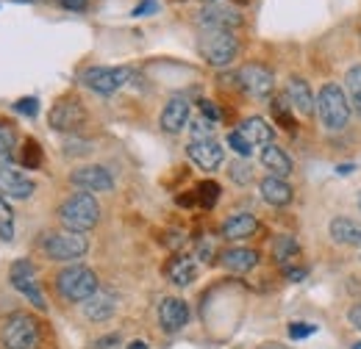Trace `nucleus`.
Returning a JSON list of instances; mask_svg holds the SVG:
<instances>
[{
    "mask_svg": "<svg viewBox=\"0 0 361 349\" xmlns=\"http://www.w3.org/2000/svg\"><path fill=\"white\" fill-rule=\"evenodd\" d=\"M0 347L3 349H39L42 347V324L31 313H11L0 324Z\"/></svg>",
    "mask_w": 361,
    "mask_h": 349,
    "instance_id": "f257e3e1",
    "label": "nucleus"
},
{
    "mask_svg": "<svg viewBox=\"0 0 361 349\" xmlns=\"http://www.w3.org/2000/svg\"><path fill=\"white\" fill-rule=\"evenodd\" d=\"M97 219H100V205H97V200L92 197L90 191L70 194L59 205V222L64 224V230L87 233V230H92L97 224Z\"/></svg>",
    "mask_w": 361,
    "mask_h": 349,
    "instance_id": "f03ea898",
    "label": "nucleus"
},
{
    "mask_svg": "<svg viewBox=\"0 0 361 349\" xmlns=\"http://www.w3.org/2000/svg\"><path fill=\"white\" fill-rule=\"evenodd\" d=\"M97 288H100L97 274L92 272L90 266L73 263V266H64V269L56 274V291H59L67 303H87Z\"/></svg>",
    "mask_w": 361,
    "mask_h": 349,
    "instance_id": "7ed1b4c3",
    "label": "nucleus"
},
{
    "mask_svg": "<svg viewBox=\"0 0 361 349\" xmlns=\"http://www.w3.org/2000/svg\"><path fill=\"white\" fill-rule=\"evenodd\" d=\"M317 114L328 131H342L350 120V106L339 84H325L317 94Z\"/></svg>",
    "mask_w": 361,
    "mask_h": 349,
    "instance_id": "20e7f679",
    "label": "nucleus"
},
{
    "mask_svg": "<svg viewBox=\"0 0 361 349\" xmlns=\"http://www.w3.org/2000/svg\"><path fill=\"white\" fill-rule=\"evenodd\" d=\"M39 247L50 261H78L87 255L90 241L84 239V233H73V230H53L42 233Z\"/></svg>",
    "mask_w": 361,
    "mask_h": 349,
    "instance_id": "39448f33",
    "label": "nucleus"
},
{
    "mask_svg": "<svg viewBox=\"0 0 361 349\" xmlns=\"http://www.w3.org/2000/svg\"><path fill=\"white\" fill-rule=\"evenodd\" d=\"M197 53L212 67H228L239 56V39L231 31H200Z\"/></svg>",
    "mask_w": 361,
    "mask_h": 349,
    "instance_id": "423d86ee",
    "label": "nucleus"
},
{
    "mask_svg": "<svg viewBox=\"0 0 361 349\" xmlns=\"http://www.w3.org/2000/svg\"><path fill=\"white\" fill-rule=\"evenodd\" d=\"M131 67H87L81 72V84L92 89L94 94H114L131 81Z\"/></svg>",
    "mask_w": 361,
    "mask_h": 349,
    "instance_id": "0eeeda50",
    "label": "nucleus"
},
{
    "mask_svg": "<svg viewBox=\"0 0 361 349\" xmlns=\"http://www.w3.org/2000/svg\"><path fill=\"white\" fill-rule=\"evenodd\" d=\"M8 280H11L14 291H20V294L37 307V310H47V303H45V297H42V288H39V283H37V266L28 261V258H20V261L11 263V269H8Z\"/></svg>",
    "mask_w": 361,
    "mask_h": 349,
    "instance_id": "6e6552de",
    "label": "nucleus"
},
{
    "mask_svg": "<svg viewBox=\"0 0 361 349\" xmlns=\"http://www.w3.org/2000/svg\"><path fill=\"white\" fill-rule=\"evenodd\" d=\"M197 25H200L203 31H231V34H233V28L242 25V14H239L233 6L223 3V0L206 3V6L197 11Z\"/></svg>",
    "mask_w": 361,
    "mask_h": 349,
    "instance_id": "1a4fd4ad",
    "label": "nucleus"
},
{
    "mask_svg": "<svg viewBox=\"0 0 361 349\" xmlns=\"http://www.w3.org/2000/svg\"><path fill=\"white\" fill-rule=\"evenodd\" d=\"M50 128L59 133H73L78 131L84 122H87V111L81 106V100L75 97H61L53 108H50Z\"/></svg>",
    "mask_w": 361,
    "mask_h": 349,
    "instance_id": "9d476101",
    "label": "nucleus"
},
{
    "mask_svg": "<svg viewBox=\"0 0 361 349\" xmlns=\"http://www.w3.org/2000/svg\"><path fill=\"white\" fill-rule=\"evenodd\" d=\"M236 81H239L242 91H247L250 97H270L275 89V75L264 64H245L236 72Z\"/></svg>",
    "mask_w": 361,
    "mask_h": 349,
    "instance_id": "9b49d317",
    "label": "nucleus"
},
{
    "mask_svg": "<svg viewBox=\"0 0 361 349\" xmlns=\"http://www.w3.org/2000/svg\"><path fill=\"white\" fill-rule=\"evenodd\" d=\"M186 156H189L203 172H214V170L223 164L226 150H223V144L214 141V139H192L189 147H186Z\"/></svg>",
    "mask_w": 361,
    "mask_h": 349,
    "instance_id": "f8f14e48",
    "label": "nucleus"
},
{
    "mask_svg": "<svg viewBox=\"0 0 361 349\" xmlns=\"http://www.w3.org/2000/svg\"><path fill=\"white\" fill-rule=\"evenodd\" d=\"M34 191H37V183L28 174H23L8 164H0V194L6 200H28L34 197Z\"/></svg>",
    "mask_w": 361,
    "mask_h": 349,
    "instance_id": "ddd939ff",
    "label": "nucleus"
},
{
    "mask_svg": "<svg viewBox=\"0 0 361 349\" xmlns=\"http://www.w3.org/2000/svg\"><path fill=\"white\" fill-rule=\"evenodd\" d=\"M70 183L75 186V189H81V191H111L114 189V177L111 172L106 170V167H97V164H92V167H78L75 172L70 174Z\"/></svg>",
    "mask_w": 361,
    "mask_h": 349,
    "instance_id": "4468645a",
    "label": "nucleus"
},
{
    "mask_svg": "<svg viewBox=\"0 0 361 349\" xmlns=\"http://www.w3.org/2000/svg\"><path fill=\"white\" fill-rule=\"evenodd\" d=\"M189 322V305L178 297H167L159 305V324L164 333H178Z\"/></svg>",
    "mask_w": 361,
    "mask_h": 349,
    "instance_id": "2eb2a0df",
    "label": "nucleus"
},
{
    "mask_svg": "<svg viewBox=\"0 0 361 349\" xmlns=\"http://www.w3.org/2000/svg\"><path fill=\"white\" fill-rule=\"evenodd\" d=\"M286 100L303 117H312L317 111V97L312 94V87L303 78H289V84H286Z\"/></svg>",
    "mask_w": 361,
    "mask_h": 349,
    "instance_id": "dca6fc26",
    "label": "nucleus"
},
{
    "mask_svg": "<svg viewBox=\"0 0 361 349\" xmlns=\"http://www.w3.org/2000/svg\"><path fill=\"white\" fill-rule=\"evenodd\" d=\"M159 122H161V131L164 133H180L186 128V122H189V100H186V97H173V100H167V106H164Z\"/></svg>",
    "mask_w": 361,
    "mask_h": 349,
    "instance_id": "f3484780",
    "label": "nucleus"
},
{
    "mask_svg": "<svg viewBox=\"0 0 361 349\" xmlns=\"http://www.w3.org/2000/svg\"><path fill=\"white\" fill-rule=\"evenodd\" d=\"M117 310V294L114 291H106V288H97L90 300L84 303V316L90 322H106L111 319Z\"/></svg>",
    "mask_w": 361,
    "mask_h": 349,
    "instance_id": "a211bd4d",
    "label": "nucleus"
},
{
    "mask_svg": "<svg viewBox=\"0 0 361 349\" xmlns=\"http://www.w3.org/2000/svg\"><path fill=\"white\" fill-rule=\"evenodd\" d=\"M259 191H262V200L267 203V205H272V208H283V205H289L292 203V186L283 180V177H275V174H270V177H264L262 183H259Z\"/></svg>",
    "mask_w": 361,
    "mask_h": 349,
    "instance_id": "6ab92c4d",
    "label": "nucleus"
},
{
    "mask_svg": "<svg viewBox=\"0 0 361 349\" xmlns=\"http://www.w3.org/2000/svg\"><path fill=\"white\" fill-rule=\"evenodd\" d=\"M220 263L233 274H245V272L259 266V253L250 250V247H231L220 255Z\"/></svg>",
    "mask_w": 361,
    "mask_h": 349,
    "instance_id": "aec40b11",
    "label": "nucleus"
},
{
    "mask_svg": "<svg viewBox=\"0 0 361 349\" xmlns=\"http://www.w3.org/2000/svg\"><path fill=\"white\" fill-rule=\"evenodd\" d=\"M259 230V219L253 214H233L223 222V236L228 241H236V239H247Z\"/></svg>",
    "mask_w": 361,
    "mask_h": 349,
    "instance_id": "412c9836",
    "label": "nucleus"
},
{
    "mask_svg": "<svg viewBox=\"0 0 361 349\" xmlns=\"http://www.w3.org/2000/svg\"><path fill=\"white\" fill-rule=\"evenodd\" d=\"M331 236H334L336 244L356 247V244H361V222H356V219L350 217H336L331 222Z\"/></svg>",
    "mask_w": 361,
    "mask_h": 349,
    "instance_id": "4be33fe9",
    "label": "nucleus"
},
{
    "mask_svg": "<svg viewBox=\"0 0 361 349\" xmlns=\"http://www.w3.org/2000/svg\"><path fill=\"white\" fill-rule=\"evenodd\" d=\"M262 164H264L275 177L292 174V158H289L278 144H264V147H262Z\"/></svg>",
    "mask_w": 361,
    "mask_h": 349,
    "instance_id": "5701e85b",
    "label": "nucleus"
},
{
    "mask_svg": "<svg viewBox=\"0 0 361 349\" xmlns=\"http://www.w3.org/2000/svg\"><path fill=\"white\" fill-rule=\"evenodd\" d=\"M236 131L242 133L253 147H264V144H272V128L262 120V117H247Z\"/></svg>",
    "mask_w": 361,
    "mask_h": 349,
    "instance_id": "b1692460",
    "label": "nucleus"
},
{
    "mask_svg": "<svg viewBox=\"0 0 361 349\" xmlns=\"http://www.w3.org/2000/svg\"><path fill=\"white\" fill-rule=\"evenodd\" d=\"M167 277L176 283V286H189V283H195V277H197V263L195 258H189V255H178V258H173L170 266H167Z\"/></svg>",
    "mask_w": 361,
    "mask_h": 349,
    "instance_id": "393cba45",
    "label": "nucleus"
},
{
    "mask_svg": "<svg viewBox=\"0 0 361 349\" xmlns=\"http://www.w3.org/2000/svg\"><path fill=\"white\" fill-rule=\"evenodd\" d=\"M298 255H300V244H298L292 236H275V239H272V258L278 263L289 266Z\"/></svg>",
    "mask_w": 361,
    "mask_h": 349,
    "instance_id": "a878e982",
    "label": "nucleus"
},
{
    "mask_svg": "<svg viewBox=\"0 0 361 349\" xmlns=\"http://www.w3.org/2000/svg\"><path fill=\"white\" fill-rule=\"evenodd\" d=\"M45 161V153H42V144L37 139H25L23 141V150H20V164L25 170H39Z\"/></svg>",
    "mask_w": 361,
    "mask_h": 349,
    "instance_id": "bb28decb",
    "label": "nucleus"
},
{
    "mask_svg": "<svg viewBox=\"0 0 361 349\" xmlns=\"http://www.w3.org/2000/svg\"><path fill=\"white\" fill-rule=\"evenodd\" d=\"M220 194H223V189H220L217 180H200L197 189H195V197H197L200 208H214L220 203Z\"/></svg>",
    "mask_w": 361,
    "mask_h": 349,
    "instance_id": "cd10ccee",
    "label": "nucleus"
},
{
    "mask_svg": "<svg viewBox=\"0 0 361 349\" xmlns=\"http://www.w3.org/2000/svg\"><path fill=\"white\" fill-rule=\"evenodd\" d=\"M270 111L281 128H286V131H295V128H298V122H295V117H292V106H289L286 97H275L270 106Z\"/></svg>",
    "mask_w": 361,
    "mask_h": 349,
    "instance_id": "c85d7f7f",
    "label": "nucleus"
},
{
    "mask_svg": "<svg viewBox=\"0 0 361 349\" xmlns=\"http://www.w3.org/2000/svg\"><path fill=\"white\" fill-rule=\"evenodd\" d=\"M11 239H14V211L8 200L0 194V241H11Z\"/></svg>",
    "mask_w": 361,
    "mask_h": 349,
    "instance_id": "c756f323",
    "label": "nucleus"
},
{
    "mask_svg": "<svg viewBox=\"0 0 361 349\" xmlns=\"http://www.w3.org/2000/svg\"><path fill=\"white\" fill-rule=\"evenodd\" d=\"M14 147H17V131H14V125L0 120V158H11Z\"/></svg>",
    "mask_w": 361,
    "mask_h": 349,
    "instance_id": "7c9ffc66",
    "label": "nucleus"
},
{
    "mask_svg": "<svg viewBox=\"0 0 361 349\" xmlns=\"http://www.w3.org/2000/svg\"><path fill=\"white\" fill-rule=\"evenodd\" d=\"M345 84H348V91H350V103H353V108L361 114V64H356V67L348 70Z\"/></svg>",
    "mask_w": 361,
    "mask_h": 349,
    "instance_id": "2f4dec72",
    "label": "nucleus"
},
{
    "mask_svg": "<svg viewBox=\"0 0 361 349\" xmlns=\"http://www.w3.org/2000/svg\"><path fill=\"white\" fill-rule=\"evenodd\" d=\"M228 144H231V150H233L239 158H250V156H253V150H256V147H253V144H250V141H247L239 131L228 133Z\"/></svg>",
    "mask_w": 361,
    "mask_h": 349,
    "instance_id": "473e14b6",
    "label": "nucleus"
},
{
    "mask_svg": "<svg viewBox=\"0 0 361 349\" xmlns=\"http://www.w3.org/2000/svg\"><path fill=\"white\" fill-rule=\"evenodd\" d=\"M214 125H217V122L206 120L203 114H200V117H195V120H189V131H192V139H212V136H214Z\"/></svg>",
    "mask_w": 361,
    "mask_h": 349,
    "instance_id": "72a5a7b5",
    "label": "nucleus"
},
{
    "mask_svg": "<svg viewBox=\"0 0 361 349\" xmlns=\"http://www.w3.org/2000/svg\"><path fill=\"white\" fill-rule=\"evenodd\" d=\"M231 180L233 183H239V186H245V183H250L253 180V170H250V164H245V161H236V164H231Z\"/></svg>",
    "mask_w": 361,
    "mask_h": 349,
    "instance_id": "f704fd0d",
    "label": "nucleus"
},
{
    "mask_svg": "<svg viewBox=\"0 0 361 349\" xmlns=\"http://www.w3.org/2000/svg\"><path fill=\"white\" fill-rule=\"evenodd\" d=\"M14 111L23 114V117H31V120H34V117L39 114V100H37V97H20V100L14 103Z\"/></svg>",
    "mask_w": 361,
    "mask_h": 349,
    "instance_id": "c9c22d12",
    "label": "nucleus"
},
{
    "mask_svg": "<svg viewBox=\"0 0 361 349\" xmlns=\"http://www.w3.org/2000/svg\"><path fill=\"white\" fill-rule=\"evenodd\" d=\"M197 258L206 263H214L217 261V247H214V241L212 239H200V244H197Z\"/></svg>",
    "mask_w": 361,
    "mask_h": 349,
    "instance_id": "e433bc0d",
    "label": "nucleus"
},
{
    "mask_svg": "<svg viewBox=\"0 0 361 349\" xmlns=\"http://www.w3.org/2000/svg\"><path fill=\"white\" fill-rule=\"evenodd\" d=\"M64 153L67 156H87V153H92V144L90 141H81V139H70L64 144Z\"/></svg>",
    "mask_w": 361,
    "mask_h": 349,
    "instance_id": "4c0bfd02",
    "label": "nucleus"
},
{
    "mask_svg": "<svg viewBox=\"0 0 361 349\" xmlns=\"http://www.w3.org/2000/svg\"><path fill=\"white\" fill-rule=\"evenodd\" d=\"M317 333L314 324H303V322H295V324H289V336L295 338V341H300V338H306V336H312Z\"/></svg>",
    "mask_w": 361,
    "mask_h": 349,
    "instance_id": "58836bf2",
    "label": "nucleus"
},
{
    "mask_svg": "<svg viewBox=\"0 0 361 349\" xmlns=\"http://www.w3.org/2000/svg\"><path fill=\"white\" fill-rule=\"evenodd\" d=\"M200 114H203L206 120H212V122H220V120H223V111H220L212 100H200Z\"/></svg>",
    "mask_w": 361,
    "mask_h": 349,
    "instance_id": "ea45409f",
    "label": "nucleus"
},
{
    "mask_svg": "<svg viewBox=\"0 0 361 349\" xmlns=\"http://www.w3.org/2000/svg\"><path fill=\"white\" fill-rule=\"evenodd\" d=\"M156 11H159V3L156 0H142L134 11H131V17H147V14H156Z\"/></svg>",
    "mask_w": 361,
    "mask_h": 349,
    "instance_id": "a19ab883",
    "label": "nucleus"
},
{
    "mask_svg": "<svg viewBox=\"0 0 361 349\" xmlns=\"http://www.w3.org/2000/svg\"><path fill=\"white\" fill-rule=\"evenodd\" d=\"M120 344H123V338H120L117 333H111V336H106V338H97L94 349H120Z\"/></svg>",
    "mask_w": 361,
    "mask_h": 349,
    "instance_id": "79ce46f5",
    "label": "nucleus"
},
{
    "mask_svg": "<svg viewBox=\"0 0 361 349\" xmlns=\"http://www.w3.org/2000/svg\"><path fill=\"white\" fill-rule=\"evenodd\" d=\"M61 8H67V11H84L87 6H90V0H56Z\"/></svg>",
    "mask_w": 361,
    "mask_h": 349,
    "instance_id": "37998d69",
    "label": "nucleus"
},
{
    "mask_svg": "<svg viewBox=\"0 0 361 349\" xmlns=\"http://www.w3.org/2000/svg\"><path fill=\"white\" fill-rule=\"evenodd\" d=\"M348 319H350V324H353L356 330H361V305H353V307H350Z\"/></svg>",
    "mask_w": 361,
    "mask_h": 349,
    "instance_id": "c03bdc74",
    "label": "nucleus"
},
{
    "mask_svg": "<svg viewBox=\"0 0 361 349\" xmlns=\"http://www.w3.org/2000/svg\"><path fill=\"white\" fill-rule=\"evenodd\" d=\"M178 205H183V208H189V205H197V197H195V191H186V197H178Z\"/></svg>",
    "mask_w": 361,
    "mask_h": 349,
    "instance_id": "a18cd8bd",
    "label": "nucleus"
},
{
    "mask_svg": "<svg viewBox=\"0 0 361 349\" xmlns=\"http://www.w3.org/2000/svg\"><path fill=\"white\" fill-rule=\"evenodd\" d=\"M286 277L298 283V280H303V277H306V269H286Z\"/></svg>",
    "mask_w": 361,
    "mask_h": 349,
    "instance_id": "49530a36",
    "label": "nucleus"
},
{
    "mask_svg": "<svg viewBox=\"0 0 361 349\" xmlns=\"http://www.w3.org/2000/svg\"><path fill=\"white\" fill-rule=\"evenodd\" d=\"M353 170H356L353 164H339V167H336V172H339V174H350Z\"/></svg>",
    "mask_w": 361,
    "mask_h": 349,
    "instance_id": "de8ad7c7",
    "label": "nucleus"
},
{
    "mask_svg": "<svg viewBox=\"0 0 361 349\" xmlns=\"http://www.w3.org/2000/svg\"><path fill=\"white\" fill-rule=\"evenodd\" d=\"M126 349H147V344H145V341H131Z\"/></svg>",
    "mask_w": 361,
    "mask_h": 349,
    "instance_id": "09e8293b",
    "label": "nucleus"
},
{
    "mask_svg": "<svg viewBox=\"0 0 361 349\" xmlns=\"http://www.w3.org/2000/svg\"><path fill=\"white\" fill-rule=\"evenodd\" d=\"M262 349H289V347H283V344H264Z\"/></svg>",
    "mask_w": 361,
    "mask_h": 349,
    "instance_id": "8fccbe9b",
    "label": "nucleus"
},
{
    "mask_svg": "<svg viewBox=\"0 0 361 349\" xmlns=\"http://www.w3.org/2000/svg\"><path fill=\"white\" fill-rule=\"evenodd\" d=\"M359 208H361V191H359Z\"/></svg>",
    "mask_w": 361,
    "mask_h": 349,
    "instance_id": "3c124183",
    "label": "nucleus"
},
{
    "mask_svg": "<svg viewBox=\"0 0 361 349\" xmlns=\"http://www.w3.org/2000/svg\"><path fill=\"white\" fill-rule=\"evenodd\" d=\"M23 3H34V0H23Z\"/></svg>",
    "mask_w": 361,
    "mask_h": 349,
    "instance_id": "603ef678",
    "label": "nucleus"
},
{
    "mask_svg": "<svg viewBox=\"0 0 361 349\" xmlns=\"http://www.w3.org/2000/svg\"><path fill=\"white\" fill-rule=\"evenodd\" d=\"M206 3H217V0H206Z\"/></svg>",
    "mask_w": 361,
    "mask_h": 349,
    "instance_id": "864d4df0",
    "label": "nucleus"
}]
</instances>
